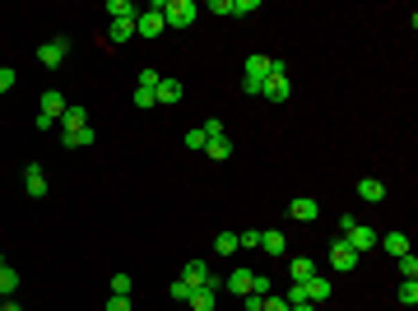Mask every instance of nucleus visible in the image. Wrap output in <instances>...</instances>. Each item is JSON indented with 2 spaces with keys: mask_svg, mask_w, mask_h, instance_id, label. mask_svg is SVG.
Segmentation results:
<instances>
[{
  "mask_svg": "<svg viewBox=\"0 0 418 311\" xmlns=\"http://www.w3.org/2000/svg\"><path fill=\"white\" fill-rule=\"evenodd\" d=\"M191 293H195V288H191V283H182V279L172 283V297H177V302H186V297H191Z\"/></svg>",
  "mask_w": 418,
  "mask_h": 311,
  "instance_id": "nucleus-38",
  "label": "nucleus"
},
{
  "mask_svg": "<svg viewBox=\"0 0 418 311\" xmlns=\"http://www.w3.org/2000/svg\"><path fill=\"white\" fill-rule=\"evenodd\" d=\"M209 15H232V0H209Z\"/></svg>",
  "mask_w": 418,
  "mask_h": 311,
  "instance_id": "nucleus-40",
  "label": "nucleus"
},
{
  "mask_svg": "<svg viewBox=\"0 0 418 311\" xmlns=\"http://www.w3.org/2000/svg\"><path fill=\"white\" fill-rule=\"evenodd\" d=\"M261 311H293V307H288L284 297H275V293H270V297H265V302H261Z\"/></svg>",
  "mask_w": 418,
  "mask_h": 311,
  "instance_id": "nucleus-33",
  "label": "nucleus"
},
{
  "mask_svg": "<svg viewBox=\"0 0 418 311\" xmlns=\"http://www.w3.org/2000/svg\"><path fill=\"white\" fill-rule=\"evenodd\" d=\"M214 251H218V256H232V251H237V233H218L214 237Z\"/></svg>",
  "mask_w": 418,
  "mask_h": 311,
  "instance_id": "nucleus-27",
  "label": "nucleus"
},
{
  "mask_svg": "<svg viewBox=\"0 0 418 311\" xmlns=\"http://www.w3.org/2000/svg\"><path fill=\"white\" fill-rule=\"evenodd\" d=\"M288 94H293V79H288V61H275V75L265 79L261 98H270V103H284Z\"/></svg>",
  "mask_w": 418,
  "mask_h": 311,
  "instance_id": "nucleus-3",
  "label": "nucleus"
},
{
  "mask_svg": "<svg viewBox=\"0 0 418 311\" xmlns=\"http://www.w3.org/2000/svg\"><path fill=\"white\" fill-rule=\"evenodd\" d=\"M65 51H70V37H51V42H42V47H37V61H42L46 70H56V65L65 61Z\"/></svg>",
  "mask_w": 418,
  "mask_h": 311,
  "instance_id": "nucleus-5",
  "label": "nucleus"
},
{
  "mask_svg": "<svg viewBox=\"0 0 418 311\" xmlns=\"http://www.w3.org/2000/svg\"><path fill=\"white\" fill-rule=\"evenodd\" d=\"M204 144H209V140H204L200 125H195V130H186V149H204Z\"/></svg>",
  "mask_w": 418,
  "mask_h": 311,
  "instance_id": "nucleus-32",
  "label": "nucleus"
},
{
  "mask_svg": "<svg viewBox=\"0 0 418 311\" xmlns=\"http://www.w3.org/2000/svg\"><path fill=\"white\" fill-rule=\"evenodd\" d=\"M400 302H404V307H414V302H418V279H404L400 283Z\"/></svg>",
  "mask_w": 418,
  "mask_h": 311,
  "instance_id": "nucleus-28",
  "label": "nucleus"
},
{
  "mask_svg": "<svg viewBox=\"0 0 418 311\" xmlns=\"http://www.w3.org/2000/svg\"><path fill=\"white\" fill-rule=\"evenodd\" d=\"M65 107H70V103H65V98L56 94V89H46V94H42V112H37V116H46V121H56V125H61Z\"/></svg>",
  "mask_w": 418,
  "mask_h": 311,
  "instance_id": "nucleus-6",
  "label": "nucleus"
},
{
  "mask_svg": "<svg viewBox=\"0 0 418 311\" xmlns=\"http://www.w3.org/2000/svg\"><path fill=\"white\" fill-rule=\"evenodd\" d=\"M15 293H19V274L10 269V265H0V302H5V297H15Z\"/></svg>",
  "mask_w": 418,
  "mask_h": 311,
  "instance_id": "nucleus-22",
  "label": "nucleus"
},
{
  "mask_svg": "<svg viewBox=\"0 0 418 311\" xmlns=\"http://www.w3.org/2000/svg\"><path fill=\"white\" fill-rule=\"evenodd\" d=\"M288 214H293L297 223H316V218H321V200H293Z\"/></svg>",
  "mask_w": 418,
  "mask_h": 311,
  "instance_id": "nucleus-12",
  "label": "nucleus"
},
{
  "mask_svg": "<svg viewBox=\"0 0 418 311\" xmlns=\"http://www.w3.org/2000/svg\"><path fill=\"white\" fill-rule=\"evenodd\" d=\"M158 84H163L158 70H144V75H139V89H158Z\"/></svg>",
  "mask_w": 418,
  "mask_h": 311,
  "instance_id": "nucleus-34",
  "label": "nucleus"
},
{
  "mask_svg": "<svg viewBox=\"0 0 418 311\" xmlns=\"http://www.w3.org/2000/svg\"><path fill=\"white\" fill-rule=\"evenodd\" d=\"M135 37V19H112V47H121Z\"/></svg>",
  "mask_w": 418,
  "mask_h": 311,
  "instance_id": "nucleus-19",
  "label": "nucleus"
},
{
  "mask_svg": "<svg viewBox=\"0 0 418 311\" xmlns=\"http://www.w3.org/2000/svg\"><path fill=\"white\" fill-rule=\"evenodd\" d=\"M311 274H316V265H311L307 256H293V260H288V279L293 283H307Z\"/></svg>",
  "mask_w": 418,
  "mask_h": 311,
  "instance_id": "nucleus-15",
  "label": "nucleus"
},
{
  "mask_svg": "<svg viewBox=\"0 0 418 311\" xmlns=\"http://www.w3.org/2000/svg\"><path fill=\"white\" fill-rule=\"evenodd\" d=\"M400 274H404V279H418V260H414V251H409V256H400Z\"/></svg>",
  "mask_w": 418,
  "mask_h": 311,
  "instance_id": "nucleus-31",
  "label": "nucleus"
},
{
  "mask_svg": "<svg viewBox=\"0 0 418 311\" xmlns=\"http://www.w3.org/2000/svg\"><path fill=\"white\" fill-rule=\"evenodd\" d=\"M293 311H316V307H311V302H297V307Z\"/></svg>",
  "mask_w": 418,
  "mask_h": 311,
  "instance_id": "nucleus-42",
  "label": "nucleus"
},
{
  "mask_svg": "<svg viewBox=\"0 0 418 311\" xmlns=\"http://www.w3.org/2000/svg\"><path fill=\"white\" fill-rule=\"evenodd\" d=\"M61 140H65V149H89V144L98 140V130H93V125H75V130H65Z\"/></svg>",
  "mask_w": 418,
  "mask_h": 311,
  "instance_id": "nucleus-9",
  "label": "nucleus"
},
{
  "mask_svg": "<svg viewBox=\"0 0 418 311\" xmlns=\"http://www.w3.org/2000/svg\"><path fill=\"white\" fill-rule=\"evenodd\" d=\"M200 19V5L195 0H168V10H163V24L168 28H191Z\"/></svg>",
  "mask_w": 418,
  "mask_h": 311,
  "instance_id": "nucleus-2",
  "label": "nucleus"
},
{
  "mask_svg": "<svg viewBox=\"0 0 418 311\" xmlns=\"http://www.w3.org/2000/svg\"><path fill=\"white\" fill-rule=\"evenodd\" d=\"M344 242H349V247H354V251H358V256H367V251H372V247H376V233H372L367 223H358L354 233H344Z\"/></svg>",
  "mask_w": 418,
  "mask_h": 311,
  "instance_id": "nucleus-7",
  "label": "nucleus"
},
{
  "mask_svg": "<svg viewBox=\"0 0 418 311\" xmlns=\"http://www.w3.org/2000/svg\"><path fill=\"white\" fill-rule=\"evenodd\" d=\"M358 260H363V256H358V251L349 247L344 237H335V242H330V265H335L340 274H349V269H358Z\"/></svg>",
  "mask_w": 418,
  "mask_h": 311,
  "instance_id": "nucleus-4",
  "label": "nucleus"
},
{
  "mask_svg": "<svg viewBox=\"0 0 418 311\" xmlns=\"http://www.w3.org/2000/svg\"><path fill=\"white\" fill-rule=\"evenodd\" d=\"M107 15H112V19H135L139 10L130 5V0H107Z\"/></svg>",
  "mask_w": 418,
  "mask_h": 311,
  "instance_id": "nucleus-25",
  "label": "nucleus"
},
{
  "mask_svg": "<svg viewBox=\"0 0 418 311\" xmlns=\"http://www.w3.org/2000/svg\"><path fill=\"white\" fill-rule=\"evenodd\" d=\"M0 311H24V307H19L15 297H5V302H0Z\"/></svg>",
  "mask_w": 418,
  "mask_h": 311,
  "instance_id": "nucleus-41",
  "label": "nucleus"
},
{
  "mask_svg": "<svg viewBox=\"0 0 418 311\" xmlns=\"http://www.w3.org/2000/svg\"><path fill=\"white\" fill-rule=\"evenodd\" d=\"M61 125H65V130H75V125H89V112L79 107V103H70V107H65V116H61Z\"/></svg>",
  "mask_w": 418,
  "mask_h": 311,
  "instance_id": "nucleus-23",
  "label": "nucleus"
},
{
  "mask_svg": "<svg viewBox=\"0 0 418 311\" xmlns=\"http://www.w3.org/2000/svg\"><path fill=\"white\" fill-rule=\"evenodd\" d=\"M261 247H265V256H284L288 251V237L279 233V228H270V233H261Z\"/></svg>",
  "mask_w": 418,
  "mask_h": 311,
  "instance_id": "nucleus-18",
  "label": "nucleus"
},
{
  "mask_svg": "<svg viewBox=\"0 0 418 311\" xmlns=\"http://www.w3.org/2000/svg\"><path fill=\"white\" fill-rule=\"evenodd\" d=\"M214 302H218L214 288H195V293L186 297V307H191V311H214Z\"/></svg>",
  "mask_w": 418,
  "mask_h": 311,
  "instance_id": "nucleus-16",
  "label": "nucleus"
},
{
  "mask_svg": "<svg viewBox=\"0 0 418 311\" xmlns=\"http://www.w3.org/2000/svg\"><path fill=\"white\" fill-rule=\"evenodd\" d=\"M204 154L214 158V163H223V158L232 154V140H228V135H218V140H209V144H204Z\"/></svg>",
  "mask_w": 418,
  "mask_h": 311,
  "instance_id": "nucleus-24",
  "label": "nucleus"
},
{
  "mask_svg": "<svg viewBox=\"0 0 418 311\" xmlns=\"http://www.w3.org/2000/svg\"><path fill=\"white\" fill-rule=\"evenodd\" d=\"M237 251H261V228H251V233H237Z\"/></svg>",
  "mask_w": 418,
  "mask_h": 311,
  "instance_id": "nucleus-26",
  "label": "nucleus"
},
{
  "mask_svg": "<svg viewBox=\"0 0 418 311\" xmlns=\"http://www.w3.org/2000/svg\"><path fill=\"white\" fill-rule=\"evenodd\" d=\"M0 265H5V256H0Z\"/></svg>",
  "mask_w": 418,
  "mask_h": 311,
  "instance_id": "nucleus-43",
  "label": "nucleus"
},
{
  "mask_svg": "<svg viewBox=\"0 0 418 311\" xmlns=\"http://www.w3.org/2000/svg\"><path fill=\"white\" fill-rule=\"evenodd\" d=\"M256 10H261L256 0H232V15H256Z\"/></svg>",
  "mask_w": 418,
  "mask_h": 311,
  "instance_id": "nucleus-35",
  "label": "nucleus"
},
{
  "mask_svg": "<svg viewBox=\"0 0 418 311\" xmlns=\"http://www.w3.org/2000/svg\"><path fill=\"white\" fill-rule=\"evenodd\" d=\"M130 288H135L130 274H112V293H116V297H130Z\"/></svg>",
  "mask_w": 418,
  "mask_h": 311,
  "instance_id": "nucleus-29",
  "label": "nucleus"
},
{
  "mask_svg": "<svg viewBox=\"0 0 418 311\" xmlns=\"http://www.w3.org/2000/svg\"><path fill=\"white\" fill-rule=\"evenodd\" d=\"M158 103V89H135V107H154Z\"/></svg>",
  "mask_w": 418,
  "mask_h": 311,
  "instance_id": "nucleus-30",
  "label": "nucleus"
},
{
  "mask_svg": "<svg viewBox=\"0 0 418 311\" xmlns=\"http://www.w3.org/2000/svg\"><path fill=\"white\" fill-rule=\"evenodd\" d=\"M302 288H307V302H311V307H321L325 297H330V279H321V274H311Z\"/></svg>",
  "mask_w": 418,
  "mask_h": 311,
  "instance_id": "nucleus-14",
  "label": "nucleus"
},
{
  "mask_svg": "<svg viewBox=\"0 0 418 311\" xmlns=\"http://www.w3.org/2000/svg\"><path fill=\"white\" fill-rule=\"evenodd\" d=\"M107 311H130V297H116V293H112L107 297Z\"/></svg>",
  "mask_w": 418,
  "mask_h": 311,
  "instance_id": "nucleus-39",
  "label": "nucleus"
},
{
  "mask_svg": "<svg viewBox=\"0 0 418 311\" xmlns=\"http://www.w3.org/2000/svg\"><path fill=\"white\" fill-rule=\"evenodd\" d=\"M358 200H367V204H381V200H386V186H381L376 177H363V181H358Z\"/></svg>",
  "mask_w": 418,
  "mask_h": 311,
  "instance_id": "nucleus-13",
  "label": "nucleus"
},
{
  "mask_svg": "<svg viewBox=\"0 0 418 311\" xmlns=\"http://www.w3.org/2000/svg\"><path fill=\"white\" fill-rule=\"evenodd\" d=\"M251 279H256V269H232L228 279H223V288H228V293H237V297H247L251 293Z\"/></svg>",
  "mask_w": 418,
  "mask_h": 311,
  "instance_id": "nucleus-10",
  "label": "nucleus"
},
{
  "mask_svg": "<svg viewBox=\"0 0 418 311\" xmlns=\"http://www.w3.org/2000/svg\"><path fill=\"white\" fill-rule=\"evenodd\" d=\"M163 28H168V24H163V15H154V10L135 15V33H139V37H158Z\"/></svg>",
  "mask_w": 418,
  "mask_h": 311,
  "instance_id": "nucleus-8",
  "label": "nucleus"
},
{
  "mask_svg": "<svg viewBox=\"0 0 418 311\" xmlns=\"http://www.w3.org/2000/svg\"><path fill=\"white\" fill-rule=\"evenodd\" d=\"M182 94H186L182 79H163V84H158V103H182Z\"/></svg>",
  "mask_w": 418,
  "mask_h": 311,
  "instance_id": "nucleus-20",
  "label": "nucleus"
},
{
  "mask_svg": "<svg viewBox=\"0 0 418 311\" xmlns=\"http://www.w3.org/2000/svg\"><path fill=\"white\" fill-rule=\"evenodd\" d=\"M10 89H15V70H10V65H0V94H10Z\"/></svg>",
  "mask_w": 418,
  "mask_h": 311,
  "instance_id": "nucleus-36",
  "label": "nucleus"
},
{
  "mask_svg": "<svg viewBox=\"0 0 418 311\" xmlns=\"http://www.w3.org/2000/svg\"><path fill=\"white\" fill-rule=\"evenodd\" d=\"M204 279H209V265H204V260H191V265H186V274H182V283H191V288H200Z\"/></svg>",
  "mask_w": 418,
  "mask_h": 311,
  "instance_id": "nucleus-21",
  "label": "nucleus"
},
{
  "mask_svg": "<svg viewBox=\"0 0 418 311\" xmlns=\"http://www.w3.org/2000/svg\"><path fill=\"white\" fill-rule=\"evenodd\" d=\"M24 190H28L33 200H42V195H46V177H42L37 163H28V172H24Z\"/></svg>",
  "mask_w": 418,
  "mask_h": 311,
  "instance_id": "nucleus-11",
  "label": "nucleus"
},
{
  "mask_svg": "<svg viewBox=\"0 0 418 311\" xmlns=\"http://www.w3.org/2000/svg\"><path fill=\"white\" fill-rule=\"evenodd\" d=\"M270 75H275V56H261V51H256V56H247V65H242V89H247V94H261Z\"/></svg>",
  "mask_w": 418,
  "mask_h": 311,
  "instance_id": "nucleus-1",
  "label": "nucleus"
},
{
  "mask_svg": "<svg viewBox=\"0 0 418 311\" xmlns=\"http://www.w3.org/2000/svg\"><path fill=\"white\" fill-rule=\"evenodd\" d=\"M376 242H381L395 260H400V256H409V233H386V237H376Z\"/></svg>",
  "mask_w": 418,
  "mask_h": 311,
  "instance_id": "nucleus-17",
  "label": "nucleus"
},
{
  "mask_svg": "<svg viewBox=\"0 0 418 311\" xmlns=\"http://www.w3.org/2000/svg\"><path fill=\"white\" fill-rule=\"evenodd\" d=\"M200 130H204V140H218V135H223V121H204Z\"/></svg>",
  "mask_w": 418,
  "mask_h": 311,
  "instance_id": "nucleus-37",
  "label": "nucleus"
}]
</instances>
